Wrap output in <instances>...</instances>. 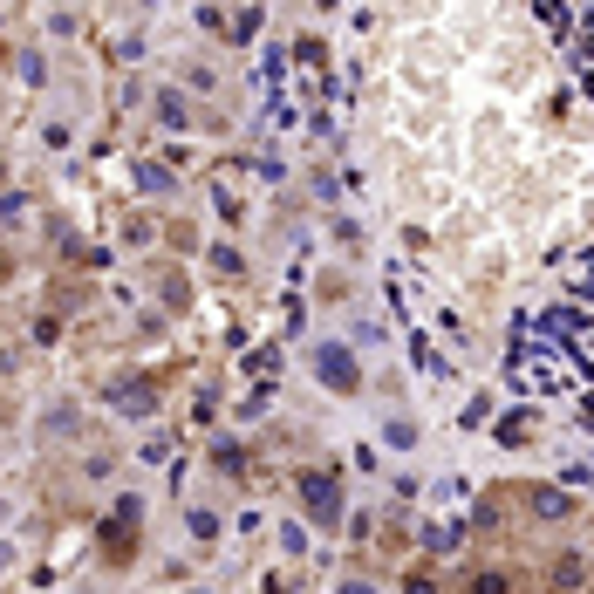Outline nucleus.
<instances>
[{
	"label": "nucleus",
	"instance_id": "1",
	"mask_svg": "<svg viewBox=\"0 0 594 594\" xmlns=\"http://www.w3.org/2000/svg\"><path fill=\"white\" fill-rule=\"evenodd\" d=\"M301 506H308V519L335 526V519H342V492H335L321 472H301Z\"/></svg>",
	"mask_w": 594,
	"mask_h": 594
},
{
	"label": "nucleus",
	"instance_id": "5",
	"mask_svg": "<svg viewBox=\"0 0 594 594\" xmlns=\"http://www.w3.org/2000/svg\"><path fill=\"white\" fill-rule=\"evenodd\" d=\"M158 117L171 123V130H185V96H158Z\"/></svg>",
	"mask_w": 594,
	"mask_h": 594
},
{
	"label": "nucleus",
	"instance_id": "6",
	"mask_svg": "<svg viewBox=\"0 0 594 594\" xmlns=\"http://www.w3.org/2000/svg\"><path fill=\"white\" fill-rule=\"evenodd\" d=\"M410 594H437V588H431V581H424V574H410Z\"/></svg>",
	"mask_w": 594,
	"mask_h": 594
},
{
	"label": "nucleus",
	"instance_id": "7",
	"mask_svg": "<svg viewBox=\"0 0 594 594\" xmlns=\"http://www.w3.org/2000/svg\"><path fill=\"white\" fill-rule=\"evenodd\" d=\"M342 594H376V588H362V581H349V588H342Z\"/></svg>",
	"mask_w": 594,
	"mask_h": 594
},
{
	"label": "nucleus",
	"instance_id": "8",
	"mask_svg": "<svg viewBox=\"0 0 594 594\" xmlns=\"http://www.w3.org/2000/svg\"><path fill=\"white\" fill-rule=\"evenodd\" d=\"M0 274H7V260H0Z\"/></svg>",
	"mask_w": 594,
	"mask_h": 594
},
{
	"label": "nucleus",
	"instance_id": "3",
	"mask_svg": "<svg viewBox=\"0 0 594 594\" xmlns=\"http://www.w3.org/2000/svg\"><path fill=\"white\" fill-rule=\"evenodd\" d=\"M315 369H321V383H335V390H356V362H349V349H342V342L315 349Z\"/></svg>",
	"mask_w": 594,
	"mask_h": 594
},
{
	"label": "nucleus",
	"instance_id": "4",
	"mask_svg": "<svg viewBox=\"0 0 594 594\" xmlns=\"http://www.w3.org/2000/svg\"><path fill=\"white\" fill-rule=\"evenodd\" d=\"M137 513H144V506H137V499H123V513H117V540H103V547H110V560H130V547H137Z\"/></svg>",
	"mask_w": 594,
	"mask_h": 594
},
{
	"label": "nucleus",
	"instance_id": "2",
	"mask_svg": "<svg viewBox=\"0 0 594 594\" xmlns=\"http://www.w3.org/2000/svg\"><path fill=\"white\" fill-rule=\"evenodd\" d=\"M110 403H117L123 417H151V410H158V376H130V383H117Z\"/></svg>",
	"mask_w": 594,
	"mask_h": 594
}]
</instances>
